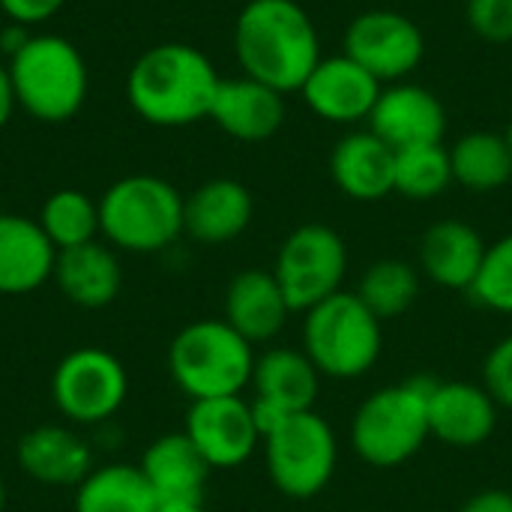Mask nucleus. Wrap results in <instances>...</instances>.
I'll use <instances>...</instances> for the list:
<instances>
[{
    "label": "nucleus",
    "mask_w": 512,
    "mask_h": 512,
    "mask_svg": "<svg viewBox=\"0 0 512 512\" xmlns=\"http://www.w3.org/2000/svg\"><path fill=\"white\" fill-rule=\"evenodd\" d=\"M129 396L123 363L105 348L69 351L51 375V399L69 423L96 426L111 420Z\"/></svg>",
    "instance_id": "nucleus-10"
},
{
    "label": "nucleus",
    "mask_w": 512,
    "mask_h": 512,
    "mask_svg": "<svg viewBox=\"0 0 512 512\" xmlns=\"http://www.w3.org/2000/svg\"><path fill=\"white\" fill-rule=\"evenodd\" d=\"M459 512H512V495L504 489H486L471 495Z\"/></svg>",
    "instance_id": "nucleus-35"
},
{
    "label": "nucleus",
    "mask_w": 512,
    "mask_h": 512,
    "mask_svg": "<svg viewBox=\"0 0 512 512\" xmlns=\"http://www.w3.org/2000/svg\"><path fill=\"white\" fill-rule=\"evenodd\" d=\"M153 486L156 498H204L210 465L189 441L186 432H171L156 438L138 465Z\"/></svg>",
    "instance_id": "nucleus-25"
},
{
    "label": "nucleus",
    "mask_w": 512,
    "mask_h": 512,
    "mask_svg": "<svg viewBox=\"0 0 512 512\" xmlns=\"http://www.w3.org/2000/svg\"><path fill=\"white\" fill-rule=\"evenodd\" d=\"M396 150L372 129L348 132L330 153V177L336 189L354 201H381L393 195Z\"/></svg>",
    "instance_id": "nucleus-22"
},
{
    "label": "nucleus",
    "mask_w": 512,
    "mask_h": 512,
    "mask_svg": "<svg viewBox=\"0 0 512 512\" xmlns=\"http://www.w3.org/2000/svg\"><path fill=\"white\" fill-rule=\"evenodd\" d=\"M453 183L471 192H495L512 180V150L498 132H468L450 147Z\"/></svg>",
    "instance_id": "nucleus-27"
},
{
    "label": "nucleus",
    "mask_w": 512,
    "mask_h": 512,
    "mask_svg": "<svg viewBox=\"0 0 512 512\" xmlns=\"http://www.w3.org/2000/svg\"><path fill=\"white\" fill-rule=\"evenodd\" d=\"M432 378H411L375 390L360 402L351 420V447L372 468H399L414 459L429 432Z\"/></svg>",
    "instance_id": "nucleus-4"
},
{
    "label": "nucleus",
    "mask_w": 512,
    "mask_h": 512,
    "mask_svg": "<svg viewBox=\"0 0 512 512\" xmlns=\"http://www.w3.org/2000/svg\"><path fill=\"white\" fill-rule=\"evenodd\" d=\"M498 402L483 384L435 381L429 390V432L447 447H483L498 429Z\"/></svg>",
    "instance_id": "nucleus-15"
},
{
    "label": "nucleus",
    "mask_w": 512,
    "mask_h": 512,
    "mask_svg": "<svg viewBox=\"0 0 512 512\" xmlns=\"http://www.w3.org/2000/svg\"><path fill=\"white\" fill-rule=\"evenodd\" d=\"M483 387L501 408L512 411V333L492 345L483 363Z\"/></svg>",
    "instance_id": "nucleus-33"
},
{
    "label": "nucleus",
    "mask_w": 512,
    "mask_h": 512,
    "mask_svg": "<svg viewBox=\"0 0 512 512\" xmlns=\"http://www.w3.org/2000/svg\"><path fill=\"white\" fill-rule=\"evenodd\" d=\"M153 512H204V498H159Z\"/></svg>",
    "instance_id": "nucleus-37"
},
{
    "label": "nucleus",
    "mask_w": 512,
    "mask_h": 512,
    "mask_svg": "<svg viewBox=\"0 0 512 512\" xmlns=\"http://www.w3.org/2000/svg\"><path fill=\"white\" fill-rule=\"evenodd\" d=\"M6 510V483H3V474H0V512Z\"/></svg>",
    "instance_id": "nucleus-38"
},
{
    "label": "nucleus",
    "mask_w": 512,
    "mask_h": 512,
    "mask_svg": "<svg viewBox=\"0 0 512 512\" xmlns=\"http://www.w3.org/2000/svg\"><path fill=\"white\" fill-rule=\"evenodd\" d=\"M369 129L393 150L441 144L447 132V111L429 87L396 81L381 90L369 114Z\"/></svg>",
    "instance_id": "nucleus-13"
},
{
    "label": "nucleus",
    "mask_w": 512,
    "mask_h": 512,
    "mask_svg": "<svg viewBox=\"0 0 512 512\" xmlns=\"http://www.w3.org/2000/svg\"><path fill=\"white\" fill-rule=\"evenodd\" d=\"M183 195L156 174H129L99 198V228L108 246L132 255L168 249L183 234Z\"/></svg>",
    "instance_id": "nucleus-5"
},
{
    "label": "nucleus",
    "mask_w": 512,
    "mask_h": 512,
    "mask_svg": "<svg viewBox=\"0 0 512 512\" xmlns=\"http://www.w3.org/2000/svg\"><path fill=\"white\" fill-rule=\"evenodd\" d=\"M156 492L129 462L93 468L75 489V512H153Z\"/></svg>",
    "instance_id": "nucleus-26"
},
{
    "label": "nucleus",
    "mask_w": 512,
    "mask_h": 512,
    "mask_svg": "<svg viewBox=\"0 0 512 512\" xmlns=\"http://www.w3.org/2000/svg\"><path fill=\"white\" fill-rule=\"evenodd\" d=\"M57 249L36 219L0 213V294L21 297L42 288L54 273Z\"/></svg>",
    "instance_id": "nucleus-21"
},
{
    "label": "nucleus",
    "mask_w": 512,
    "mask_h": 512,
    "mask_svg": "<svg viewBox=\"0 0 512 512\" xmlns=\"http://www.w3.org/2000/svg\"><path fill=\"white\" fill-rule=\"evenodd\" d=\"M504 138H507V144H510V150H512V120H510V126H507V132H504Z\"/></svg>",
    "instance_id": "nucleus-39"
},
{
    "label": "nucleus",
    "mask_w": 512,
    "mask_h": 512,
    "mask_svg": "<svg viewBox=\"0 0 512 512\" xmlns=\"http://www.w3.org/2000/svg\"><path fill=\"white\" fill-rule=\"evenodd\" d=\"M222 75L189 42H159L135 57L126 75L129 108L150 126L180 129L210 120Z\"/></svg>",
    "instance_id": "nucleus-1"
},
{
    "label": "nucleus",
    "mask_w": 512,
    "mask_h": 512,
    "mask_svg": "<svg viewBox=\"0 0 512 512\" xmlns=\"http://www.w3.org/2000/svg\"><path fill=\"white\" fill-rule=\"evenodd\" d=\"M264 462L273 486L294 501L321 495L339 462V438L318 411L288 414L264 441Z\"/></svg>",
    "instance_id": "nucleus-8"
},
{
    "label": "nucleus",
    "mask_w": 512,
    "mask_h": 512,
    "mask_svg": "<svg viewBox=\"0 0 512 512\" xmlns=\"http://www.w3.org/2000/svg\"><path fill=\"white\" fill-rule=\"evenodd\" d=\"M345 54L372 72L381 84L405 81L426 54L423 30L396 9L360 12L345 30Z\"/></svg>",
    "instance_id": "nucleus-11"
},
{
    "label": "nucleus",
    "mask_w": 512,
    "mask_h": 512,
    "mask_svg": "<svg viewBox=\"0 0 512 512\" xmlns=\"http://www.w3.org/2000/svg\"><path fill=\"white\" fill-rule=\"evenodd\" d=\"M471 300L489 312L512 315V234L486 249L483 267L471 285Z\"/></svg>",
    "instance_id": "nucleus-31"
},
{
    "label": "nucleus",
    "mask_w": 512,
    "mask_h": 512,
    "mask_svg": "<svg viewBox=\"0 0 512 512\" xmlns=\"http://www.w3.org/2000/svg\"><path fill=\"white\" fill-rule=\"evenodd\" d=\"M15 90H12V81H9V69L6 63H0V129L12 120V111H15Z\"/></svg>",
    "instance_id": "nucleus-36"
},
{
    "label": "nucleus",
    "mask_w": 512,
    "mask_h": 512,
    "mask_svg": "<svg viewBox=\"0 0 512 512\" xmlns=\"http://www.w3.org/2000/svg\"><path fill=\"white\" fill-rule=\"evenodd\" d=\"M252 390L258 402H267L285 414L315 411L321 372L306 357V351L267 348L261 357H255Z\"/></svg>",
    "instance_id": "nucleus-24"
},
{
    "label": "nucleus",
    "mask_w": 512,
    "mask_h": 512,
    "mask_svg": "<svg viewBox=\"0 0 512 512\" xmlns=\"http://www.w3.org/2000/svg\"><path fill=\"white\" fill-rule=\"evenodd\" d=\"M60 294L81 309H105L120 297L123 267L108 243H84L72 249H60L51 273Z\"/></svg>",
    "instance_id": "nucleus-23"
},
{
    "label": "nucleus",
    "mask_w": 512,
    "mask_h": 512,
    "mask_svg": "<svg viewBox=\"0 0 512 512\" xmlns=\"http://www.w3.org/2000/svg\"><path fill=\"white\" fill-rule=\"evenodd\" d=\"M243 75L294 93L321 60V36L297 0H249L234 21Z\"/></svg>",
    "instance_id": "nucleus-2"
},
{
    "label": "nucleus",
    "mask_w": 512,
    "mask_h": 512,
    "mask_svg": "<svg viewBox=\"0 0 512 512\" xmlns=\"http://www.w3.org/2000/svg\"><path fill=\"white\" fill-rule=\"evenodd\" d=\"M189 441L198 447L213 471H231L246 465L261 447V432L255 426L252 402L243 396L198 399L186 411Z\"/></svg>",
    "instance_id": "nucleus-12"
},
{
    "label": "nucleus",
    "mask_w": 512,
    "mask_h": 512,
    "mask_svg": "<svg viewBox=\"0 0 512 512\" xmlns=\"http://www.w3.org/2000/svg\"><path fill=\"white\" fill-rule=\"evenodd\" d=\"M168 372L192 402L240 396L252 384L255 345H249L225 318H201L174 336Z\"/></svg>",
    "instance_id": "nucleus-6"
},
{
    "label": "nucleus",
    "mask_w": 512,
    "mask_h": 512,
    "mask_svg": "<svg viewBox=\"0 0 512 512\" xmlns=\"http://www.w3.org/2000/svg\"><path fill=\"white\" fill-rule=\"evenodd\" d=\"M384 84L366 72L345 51L336 57H321L318 66L303 81L300 93L306 105L330 123H360L369 120Z\"/></svg>",
    "instance_id": "nucleus-14"
},
{
    "label": "nucleus",
    "mask_w": 512,
    "mask_h": 512,
    "mask_svg": "<svg viewBox=\"0 0 512 512\" xmlns=\"http://www.w3.org/2000/svg\"><path fill=\"white\" fill-rule=\"evenodd\" d=\"M348 273V246L342 234L321 222L294 228L276 255L273 276L291 312H309L327 297L342 291Z\"/></svg>",
    "instance_id": "nucleus-9"
},
{
    "label": "nucleus",
    "mask_w": 512,
    "mask_h": 512,
    "mask_svg": "<svg viewBox=\"0 0 512 512\" xmlns=\"http://www.w3.org/2000/svg\"><path fill=\"white\" fill-rule=\"evenodd\" d=\"M453 186L450 150L444 144H420L396 150L393 192L411 201H432Z\"/></svg>",
    "instance_id": "nucleus-30"
},
{
    "label": "nucleus",
    "mask_w": 512,
    "mask_h": 512,
    "mask_svg": "<svg viewBox=\"0 0 512 512\" xmlns=\"http://www.w3.org/2000/svg\"><path fill=\"white\" fill-rule=\"evenodd\" d=\"M486 249L489 246L474 225L462 219H441L429 225L420 240V273L447 291H471Z\"/></svg>",
    "instance_id": "nucleus-19"
},
{
    "label": "nucleus",
    "mask_w": 512,
    "mask_h": 512,
    "mask_svg": "<svg viewBox=\"0 0 512 512\" xmlns=\"http://www.w3.org/2000/svg\"><path fill=\"white\" fill-rule=\"evenodd\" d=\"M465 18L480 39L492 45L512 42V0H465Z\"/></svg>",
    "instance_id": "nucleus-32"
},
{
    "label": "nucleus",
    "mask_w": 512,
    "mask_h": 512,
    "mask_svg": "<svg viewBox=\"0 0 512 512\" xmlns=\"http://www.w3.org/2000/svg\"><path fill=\"white\" fill-rule=\"evenodd\" d=\"M252 216V192L234 177H213L183 201V234L204 246H222L237 240Z\"/></svg>",
    "instance_id": "nucleus-17"
},
{
    "label": "nucleus",
    "mask_w": 512,
    "mask_h": 512,
    "mask_svg": "<svg viewBox=\"0 0 512 512\" xmlns=\"http://www.w3.org/2000/svg\"><path fill=\"white\" fill-rule=\"evenodd\" d=\"M36 222L42 225L45 237L54 243V249H72L93 243L99 228V201H93L81 189H57L45 198Z\"/></svg>",
    "instance_id": "nucleus-29"
},
{
    "label": "nucleus",
    "mask_w": 512,
    "mask_h": 512,
    "mask_svg": "<svg viewBox=\"0 0 512 512\" xmlns=\"http://www.w3.org/2000/svg\"><path fill=\"white\" fill-rule=\"evenodd\" d=\"M291 306L273 276V270H240L225 288V321L249 342H273L288 324Z\"/></svg>",
    "instance_id": "nucleus-18"
},
{
    "label": "nucleus",
    "mask_w": 512,
    "mask_h": 512,
    "mask_svg": "<svg viewBox=\"0 0 512 512\" xmlns=\"http://www.w3.org/2000/svg\"><path fill=\"white\" fill-rule=\"evenodd\" d=\"M375 318L393 321L405 315L420 297V270L402 258H381L375 261L354 291Z\"/></svg>",
    "instance_id": "nucleus-28"
},
{
    "label": "nucleus",
    "mask_w": 512,
    "mask_h": 512,
    "mask_svg": "<svg viewBox=\"0 0 512 512\" xmlns=\"http://www.w3.org/2000/svg\"><path fill=\"white\" fill-rule=\"evenodd\" d=\"M63 6L66 0H0V12L9 18V24H21V27L42 24L54 18Z\"/></svg>",
    "instance_id": "nucleus-34"
},
{
    "label": "nucleus",
    "mask_w": 512,
    "mask_h": 512,
    "mask_svg": "<svg viewBox=\"0 0 512 512\" xmlns=\"http://www.w3.org/2000/svg\"><path fill=\"white\" fill-rule=\"evenodd\" d=\"M15 459L21 471L57 489H78V483L93 471L90 444L66 426H36L18 438Z\"/></svg>",
    "instance_id": "nucleus-20"
},
{
    "label": "nucleus",
    "mask_w": 512,
    "mask_h": 512,
    "mask_svg": "<svg viewBox=\"0 0 512 512\" xmlns=\"http://www.w3.org/2000/svg\"><path fill=\"white\" fill-rule=\"evenodd\" d=\"M15 105L39 123L72 120L90 93V69L78 45L60 33H30L9 54Z\"/></svg>",
    "instance_id": "nucleus-3"
},
{
    "label": "nucleus",
    "mask_w": 512,
    "mask_h": 512,
    "mask_svg": "<svg viewBox=\"0 0 512 512\" xmlns=\"http://www.w3.org/2000/svg\"><path fill=\"white\" fill-rule=\"evenodd\" d=\"M384 321L354 291H339L306 312L303 351L321 378L354 381L363 378L381 357Z\"/></svg>",
    "instance_id": "nucleus-7"
},
{
    "label": "nucleus",
    "mask_w": 512,
    "mask_h": 512,
    "mask_svg": "<svg viewBox=\"0 0 512 512\" xmlns=\"http://www.w3.org/2000/svg\"><path fill=\"white\" fill-rule=\"evenodd\" d=\"M210 120L234 141H267L285 123V93L249 75L222 78L210 108Z\"/></svg>",
    "instance_id": "nucleus-16"
}]
</instances>
